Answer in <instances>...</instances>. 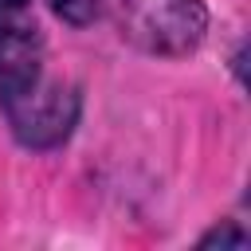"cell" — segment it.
Listing matches in <instances>:
<instances>
[{"instance_id": "obj_3", "label": "cell", "mask_w": 251, "mask_h": 251, "mask_svg": "<svg viewBox=\"0 0 251 251\" xmlns=\"http://www.w3.org/2000/svg\"><path fill=\"white\" fill-rule=\"evenodd\" d=\"M47 8H51L63 24H71V27H86V24L98 16L102 0H47Z\"/></svg>"}, {"instance_id": "obj_4", "label": "cell", "mask_w": 251, "mask_h": 251, "mask_svg": "<svg viewBox=\"0 0 251 251\" xmlns=\"http://www.w3.org/2000/svg\"><path fill=\"white\" fill-rule=\"evenodd\" d=\"M216 243H220V247H247L251 239H247V231H243V227H235V224L227 220V224L212 227L208 235H200V247H216Z\"/></svg>"}, {"instance_id": "obj_2", "label": "cell", "mask_w": 251, "mask_h": 251, "mask_svg": "<svg viewBox=\"0 0 251 251\" xmlns=\"http://www.w3.org/2000/svg\"><path fill=\"white\" fill-rule=\"evenodd\" d=\"M118 35L157 59H180L200 47L208 31L204 0H110Z\"/></svg>"}, {"instance_id": "obj_1", "label": "cell", "mask_w": 251, "mask_h": 251, "mask_svg": "<svg viewBox=\"0 0 251 251\" xmlns=\"http://www.w3.org/2000/svg\"><path fill=\"white\" fill-rule=\"evenodd\" d=\"M82 98L47 75V43L31 0H0V114L27 149H55L78 126Z\"/></svg>"}]
</instances>
